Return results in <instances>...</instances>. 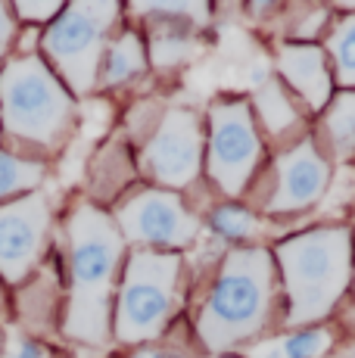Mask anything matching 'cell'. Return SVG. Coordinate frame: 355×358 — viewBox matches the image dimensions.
I'll return each mask as SVG.
<instances>
[{
	"instance_id": "9a60e30c",
	"label": "cell",
	"mask_w": 355,
	"mask_h": 358,
	"mask_svg": "<svg viewBox=\"0 0 355 358\" xmlns=\"http://www.w3.org/2000/svg\"><path fill=\"white\" fill-rule=\"evenodd\" d=\"M327 346H331V334L324 327H315L281 336V340L259 343L256 349H249V358H321Z\"/></svg>"
},
{
	"instance_id": "ac0fdd59",
	"label": "cell",
	"mask_w": 355,
	"mask_h": 358,
	"mask_svg": "<svg viewBox=\"0 0 355 358\" xmlns=\"http://www.w3.org/2000/svg\"><path fill=\"white\" fill-rule=\"evenodd\" d=\"M256 109H259V119L268 125V131H287L296 125V109L287 100L284 87L277 85V81H265V85L259 87Z\"/></svg>"
},
{
	"instance_id": "7c38bea8",
	"label": "cell",
	"mask_w": 355,
	"mask_h": 358,
	"mask_svg": "<svg viewBox=\"0 0 355 358\" xmlns=\"http://www.w3.org/2000/svg\"><path fill=\"white\" fill-rule=\"evenodd\" d=\"M281 75L296 87V94L312 109H321L331 100V72H327L324 53L312 44H287L277 57Z\"/></svg>"
},
{
	"instance_id": "8fae6325",
	"label": "cell",
	"mask_w": 355,
	"mask_h": 358,
	"mask_svg": "<svg viewBox=\"0 0 355 358\" xmlns=\"http://www.w3.org/2000/svg\"><path fill=\"white\" fill-rule=\"evenodd\" d=\"M327 178H331V169L315 143H296L277 162V187L271 196V212H296L318 203L327 187Z\"/></svg>"
},
{
	"instance_id": "30bf717a",
	"label": "cell",
	"mask_w": 355,
	"mask_h": 358,
	"mask_svg": "<svg viewBox=\"0 0 355 358\" xmlns=\"http://www.w3.org/2000/svg\"><path fill=\"white\" fill-rule=\"evenodd\" d=\"M50 231V206L44 196L29 194L0 206V274L22 280L38 265Z\"/></svg>"
},
{
	"instance_id": "ffe728a7",
	"label": "cell",
	"mask_w": 355,
	"mask_h": 358,
	"mask_svg": "<svg viewBox=\"0 0 355 358\" xmlns=\"http://www.w3.org/2000/svg\"><path fill=\"white\" fill-rule=\"evenodd\" d=\"M209 224H212L215 234H222L231 243L249 240L252 234H256V218H252L247 209H240V206H222V209H215Z\"/></svg>"
},
{
	"instance_id": "d6986e66",
	"label": "cell",
	"mask_w": 355,
	"mask_h": 358,
	"mask_svg": "<svg viewBox=\"0 0 355 358\" xmlns=\"http://www.w3.org/2000/svg\"><path fill=\"white\" fill-rule=\"evenodd\" d=\"M331 53L343 85L355 87V16L343 19L331 34Z\"/></svg>"
},
{
	"instance_id": "7a4b0ae2",
	"label": "cell",
	"mask_w": 355,
	"mask_h": 358,
	"mask_svg": "<svg viewBox=\"0 0 355 358\" xmlns=\"http://www.w3.org/2000/svg\"><path fill=\"white\" fill-rule=\"evenodd\" d=\"M284 290L290 299V324L318 321L337 306L352 274V234L318 228L277 246Z\"/></svg>"
},
{
	"instance_id": "6da1fadb",
	"label": "cell",
	"mask_w": 355,
	"mask_h": 358,
	"mask_svg": "<svg viewBox=\"0 0 355 358\" xmlns=\"http://www.w3.org/2000/svg\"><path fill=\"white\" fill-rule=\"evenodd\" d=\"M122 237L119 224L97 206L81 203L69 218V308L66 336L85 346H106L113 287L119 274Z\"/></svg>"
},
{
	"instance_id": "9c48e42d",
	"label": "cell",
	"mask_w": 355,
	"mask_h": 358,
	"mask_svg": "<svg viewBox=\"0 0 355 358\" xmlns=\"http://www.w3.org/2000/svg\"><path fill=\"white\" fill-rule=\"evenodd\" d=\"M203 128L190 109H168L143 147V169L166 187H187L200 175Z\"/></svg>"
},
{
	"instance_id": "44dd1931",
	"label": "cell",
	"mask_w": 355,
	"mask_h": 358,
	"mask_svg": "<svg viewBox=\"0 0 355 358\" xmlns=\"http://www.w3.org/2000/svg\"><path fill=\"white\" fill-rule=\"evenodd\" d=\"M59 13H63V3H57V0H50V3H16L13 6V16L29 25H50Z\"/></svg>"
},
{
	"instance_id": "52a82bcc",
	"label": "cell",
	"mask_w": 355,
	"mask_h": 358,
	"mask_svg": "<svg viewBox=\"0 0 355 358\" xmlns=\"http://www.w3.org/2000/svg\"><path fill=\"white\" fill-rule=\"evenodd\" d=\"M209 175L224 194L247 187L262 156L256 122L247 103H215L209 113Z\"/></svg>"
},
{
	"instance_id": "3957f363",
	"label": "cell",
	"mask_w": 355,
	"mask_h": 358,
	"mask_svg": "<svg viewBox=\"0 0 355 358\" xmlns=\"http://www.w3.org/2000/svg\"><path fill=\"white\" fill-rule=\"evenodd\" d=\"M271 256L262 250H234L200 312V340L212 352L237 346L265 327L271 308Z\"/></svg>"
},
{
	"instance_id": "8992f818",
	"label": "cell",
	"mask_w": 355,
	"mask_h": 358,
	"mask_svg": "<svg viewBox=\"0 0 355 358\" xmlns=\"http://www.w3.org/2000/svg\"><path fill=\"white\" fill-rule=\"evenodd\" d=\"M119 16V3H72L63 6L44 31V53L75 94H87L100 75L106 38Z\"/></svg>"
},
{
	"instance_id": "d4e9b609",
	"label": "cell",
	"mask_w": 355,
	"mask_h": 358,
	"mask_svg": "<svg viewBox=\"0 0 355 358\" xmlns=\"http://www.w3.org/2000/svg\"><path fill=\"white\" fill-rule=\"evenodd\" d=\"M0 349H3V336H0Z\"/></svg>"
},
{
	"instance_id": "e0dca14e",
	"label": "cell",
	"mask_w": 355,
	"mask_h": 358,
	"mask_svg": "<svg viewBox=\"0 0 355 358\" xmlns=\"http://www.w3.org/2000/svg\"><path fill=\"white\" fill-rule=\"evenodd\" d=\"M196 50H200V44H196L187 31H178V29H162L150 41V59L159 69H172V66L187 63Z\"/></svg>"
},
{
	"instance_id": "ba28073f",
	"label": "cell",
	"mask_w": 355,
	"mask_h": 358,
	"mask_svg": "<svg viewBox=\"0 0 355 358\" xmlns=\"http://www.w3.org/2000/svg\"><path fill=\"white\" fill-rule=\"evenodd\" d=\"M122 237L156 250H181L196 237L200 224L168 190H140L115 215Z\"/></svg>"
},
{
	"instance_id": "4fadbf2b",
	"label": "cell",
	"mask_w": 355,
	"mask_h": 358,
	"mask_svg": "<svg viewBox=\"0 0 355 358\" xmlns=\"http://www.w3.org/2000/svg\"><path fill=\"white\" fill-rule=\"evenodd\" d=\"M143 66H147V53H143L140 38L134 31H125L106 47L100 81H103V87H119L125 81H131L134 75H140Z\"/></svg>"
},
{
	"instance_id": "7402d4cb",
	"label": "cell",
	"mask_w": 355,
	"mask_h": 358,
	"mask_svg": "<svg viewBox=\"0 0 355 358\" xmlns=\"http://www.w3.org/2000/svg\"><path fill=\"white\" fill-rule=\"evenodd\" d=\"M6 358H50L44 343L31 340V336H16V340L6 346Z\"/></svg>"
},
{
	"instance_id": "5b68a950",
	"label": "cell",
	"mask_w": 355,
	"mask_h": 358,
	"mask_svg": "<svg viewBox=\"0 0 355 358\" xmlns=\"http://www.w3.org/2000/svg\"><path fill=\"white\" fill-rule=\"evenodd\" d=\"M181 259L172 252L134 250L115 299V336L122 343L153 340L166 330L175 308Z\"/></svg>"
},
{
	"instance_id": "277c9868",
	"label": "cell",
	"mask_w": 355,
	"mask_h": 358,
	"mask_svg": "<svg viewBox=\"0 0 355 358\" xmlns=\"http://www.w3.org/2000/svg\"><path fill=\"white\" fill-rule=\"evenodd\" d=\"M0 119L16 141L57 147L75 122V103L57 72L35 53H25L0 72Z\"/></svg>"
},
{
	"instance_id": "5bb4252c",
	"label": "cell",
	"mask_w": 355,
	"mask_h": 358,
	"mask_svg": "<svg viewBox=\"0 0 355 358\" xmlns=\"http://www.w3.org/2000/svg\"><path fill=\"white\" fill-rule=\"evenodd\" d=\"M44 178V165L16 156L10 150H0V206L13 203L16 196H29Z\"/></svg>"
},
{
	"instance_id": "cb8c5ba5",
	"label": "cell",
	"mask_w": 355,
	"mask_h": 358,
	"mask_svg": "<svg viewBox=\"0 0 355 358\" xmlns=\"http://www.w3.org/2000/svg\"><path fill=\"white\" fill-rule=\"evenodd\" d=\"M134 358H168V355L162 352V349H140V352L134 355Z\"/></svg>"
},
{
	"instance_id": "2e32d148",
	"label": "cell",
	"mask_w": 355,
	"mask_h": 358,
	"mask_svg": "<svg viewBox=\"0 0 355 358\" xmlns=\"http://www.w3.org/2000/svg\"><path fill=\"white\" fill-rule=\"evenodd\" d=\"M327 141L340 156L355 153V94H343L333 100V106L324 115Z\"/></svg>"
},
{
	"instance_id": "603a6c76",
	"label": "cell",
	"mask_w": 355,
	"mask_h": 358,
	"mask_svg": "<svg viewBox=\"0 0 355 358\" xmlns=\"http://www.w3.org/2000/svg\"><path fill=\"white\" fill-rule=\"evenodd\" d=\"M16 34V19H13V10L6 3H0V59L10 50V41Z\"/></svg>"
}]
</instances>
